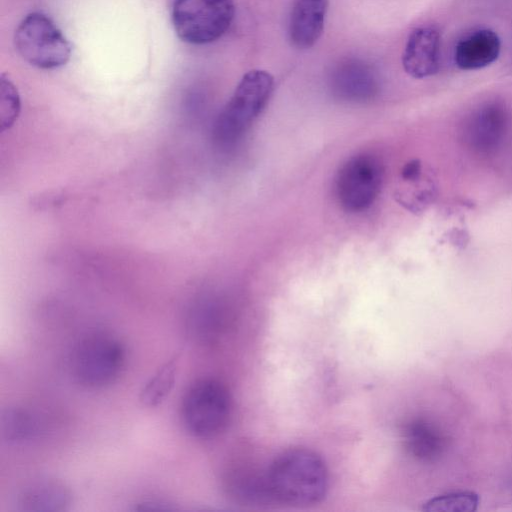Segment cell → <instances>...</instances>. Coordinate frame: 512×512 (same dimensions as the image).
<instances>
[{"label": "cell", "instance_id": "ba28073f", "mask_svg": "<svg viewBox=\"0 0 512 512\" xmlns=\"http://www.w3.org/2000/svg\"><path fill=\"white\" fill-rule=\"evenodd\" d=\"M441 35L437 28L422 26L414 29L405 44L402 65L413 78L433 76L440 69Z\"/></svg>", "mask_w": 512, "mask_h": 512}, {"label": "cell", "instance_id": "2e32d148", "mask_svg": "<svg viewBox=\"0 0 512 512\" xmlns=\"http://www.w3.org/2000/svg\"><path fill=\"white\" fill-rule=\"evenodd\" d=\"M21 109L20 97L13 82L4 74L0 78V131L10 129Z\"/></svg>", "mask_w": 512, "mask_h": 512}, {"label": "cell", "instance_id": "ac0fdd59", "mask_svg": "<svg viewBox=\"0 0 512 512\" xmlns=\"http://www.w3.org/2000/svg\"><path fill=\"white\" fill-rule=\"evenodd\" d=\"M404 440L408 450L415 456L426 457L433 450L434 438L428 428L420 423H414L406 429Z\"/></svg>", "mask_w": 512, "mask_h": 512}, {"label": "cell", "instance_id": "e0dca14e", "mask_svg": "<svg viewBox=\"0 0 512 512\" xmlns=\"http://www.w3.org/2000/svg\"><path fill=\"white\" fill-rule=\"evenodd\" d=\"M479 504V496L471 491L449 493L430 499L423 506L425 511H475Z\"/></svg>", "mask_w": 512, "mask_h": 512}, {"label": "cell", "instance_id": "7a4b0ae2", "mask_svg": "<svg viewBox=\"0 0 512 512\" xmlns=\"http://www.w3.org/2000/svg\"><path fill=\"white\" fill-rule=\"evenodd\" d=\"M273 87L274 79L267 71L247 72L215 121V141L221 145H231L237 141L260 115Z\"/></svg>", "mask_w": 512, "mask_h": 512}, {"label": "cell", "instance_id": "52a82bcc", "mask_svg": "<svg viewBox=\"0 0 512 512\" xmlns=\"http://www.w3.org/2000/svg\"><path fill=\"white\" fill-rule=\"evenodd\" d=\"M380 162L370 155H358L342 165L335 190L340 205L348 212H361L377 198L382 183Z\"/></svg>", "mask_w": 512, "mask_h": 512}, {"label": "cell", "instance_id": "3957f363", "mask_svg": "<svg viewBox=\"0 0 512 512\" xmlns=\"http://www.w3.org/2000/svg\"><path fill=\"white\" fill-rule=\"evenodd\" d=\"M231 397L218 380L199 379L186 390L181 402V417L194 437L209 439L221 434L231 417Z\"/></svg>", "mask_w": 512, "mask_h": 512}, {"label": "cell", "instance_id": "6da1fadb", "mask_svg": "<svg viewBox=\"0 0 512 512\" xmlns=\"http://www.w3.org/2000/svg\"><path fill=\"white\" fill-rule=\"evenodd\" d=\"M269 498L290 505L320 502L328 488L322 458L309 449L295 448L279 454L264 473Z\"/></svg>", "mask_w": 512, "mask_h": 512}, {"label": "cell", "instance_id": "5bb4252c", "mask_svg": "<svg viewBox=\"0 0 512 512\" xmlns=\"http://www.w3.org/2000/svg\"><path fill=\"white\" fill-rule=\"evenodd\" d=\"M2 438L9 443H24L34 439L40 432L37 418L28 410L8 407L1 413Z\"/></svg>", "mask_w": 512, "mask_h": 512}, {"label": "cell", "instance_id": "4fadbf2b", "mask_svg": "<svg viewBox=\"0 0 512 512\" xmlns=\"http://www.w3.org/2000/svg\"><path fill=\"white\" fill-rule=\"evenodd\" d=\"M507 116L503 106L490 103L480 108L471 123L472 141L484 149L497 145L505 133Z\"/></svg>", "mask_w": 512, "mask_h": 512}, {"label": "cell", "instance_id": "9c48e42d", "mask_svg": "<svg viewBox=\"0 0 512 512\" xmlns=\"http://www.w3.org/2000/svg\"><path fill=\"white\" fill-rule=\"evenodd\" d=\"M331 87L340 99L364 102L378 93L379 79L370 64L360 59H348L336 66Z\"/></svg>", "mask_w": 512, "mask_h": 512}, {"label": "cell", "instance_id": "8fae6325", "mask_svg": "<svg viewBox=\"0 0 512 512\" xmlns=\"http://www.w3.org/2000/svg\"><path fill=\"white\" fill-rule=\"evenodd\" d=\"M327 9L328 0L294 1L288 33L295 47L306 49L317 42L324 28Z\"/></svg>", "mask_w": 512, "mask_h": 512}, {"label": "cell", "instance_id": "277c9868", "mask_svg": "<svg viewBox=\"0 0 512 512\" xmlns=\"http://www.w3.org/2000/svg\"><path fill=\"white\" fill-rule=\"evenodd\" d=\"M125 349L114 336L94 332L76 344L71 358L72 373L89 388H103L114 383L125 365Z\"/></svg>", "mask_w": 512, "mask_h": 512}, {"label": "cell", "instance_id": "30bf717a", "mask_svg": "<svg viewBox=\"0 0 512 512\" xmlns=\"http://www.w3.org/2000/svg\"><path fill=\"white\" fill-rule=\"evenodd\" d=\"M72 494L68 486L56 478L40 477L20 491L17 504L21 511L62 512L69 509Z\"/></svg>", "mask_w": 512, "mask_h": 512}, {"label": "cell", "instance_id": "5b68a950", "mask_svg": "<svg viewBox=\"0 0 512 512\" xmlns=\"http://www.w3.org/2000/svg\"><path fill=\"white\" fill-rule=\"evenodd\" d=\"M235 15L233 0H173L171 18L177 36L190 44L221 38Z\"/></svg>", "mask_w": 512, "mask_h": 512}, {"label": "cell", "instance_id": "8992f818", "mask_svg": "<svg viewBox=\"0 0 512 512\" xmlns=\"http://www.w3.org/2000/svg\"><path fill=\"white\" fill-rule=\"evenodd\" d=\"M14 42L21 57L40 69L61 67L71 56L69 41L54 22L40 12L23 18L15 31Z\"/></svg>", "mask_w": 512, "mask_h": 512}, {"label": "cell", "instance_id": "9a60e30c", "mask_svg": "<svg viewBox=\"0 0 512 512\" xmlns=\"http://www.w3.org/2000/svg\"><path fill=\"white\" fill-rule=\"evenodd\" d=\"M178 355L166 361L140 391V401L147 407L161 404L171 392L177 373Z\"/></svg>", "mask_w": 512, "mask_h": 512}, {"label": "cell", "instance_id": "7c38bea8", "mask_svg": "<svg viewBox=\"0 0 512 512\" xmlns=\"http://www.w3.org/2000/svg\"><path fill=\"white\" fill-rule=\"evenodd\" d=\"M501 40L496 32L483 28L461 38L454 50V62L461 70L482 69L497 60Z\"/></svg>", "mask_w": 512, "mask_h": 512}, {"label": "cell", "instance_id": "d6986e66", "mask_svg": "<svg viewBox=\"0 0 512 512\" xmlns=\"http://www.w3.org/2000/svg\"><path fill=\"white\" fill-rule=\"evenodd\" d=\"M421 174V163L418 160L408 162L402 170V178L406 181H415Z\"/></svg>", "mask_w": 512, "mask_h": 512}]
</instances>
